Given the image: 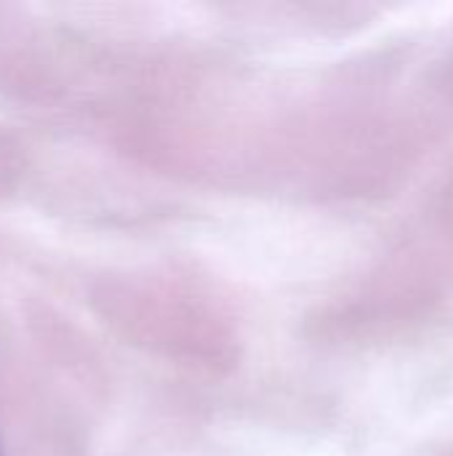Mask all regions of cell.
Masks as SVG:
<instances>
[{
	"label": "cell",
	"mask_w": 453,
	"mask_h": 456,
	"mask_svg": "<svg viewBox=\"0 0 453 456\" xmlns=\"http://www.w3.org/2000/svg\"><path fill=\"white\" fill-rule=\"evenodd\" d=\"M0 456H3V454H0Z\"/></svg>",
	"instance_id": "1"
}]
</instances>
